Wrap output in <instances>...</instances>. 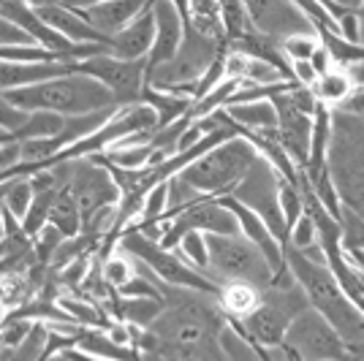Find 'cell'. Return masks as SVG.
<instances>
[{"instance_id":"6da1fadb","label":"cell","mask_w":364,"mask_h":361,"mask_svg":"<svg viewBox=\"0 0 364 361\" xmlns=\"http://www.w3.org/2000/svg\"><path fill=\"white\" fill-rule=\"evenodd\" d=\"M286 264L294 274V283L307 296V304L332 323L334 331L346 340V345L364 340V316L350 304L323 261H313L299 250L286 247Z\"/></svg>"},{"instance_id":"7a4b0ae2","label":"cell","mask_w":364,"mask_h":361,"mask_svg":"<svg viewBox=\"0 0 364 361\" xmlns=\"http://www.w3.org/2000/svg\"><path fill=\"white\" fill-rule=\"evenodd\" d=\"M158 288H161L166 307L147 329L152 337H158L161 343H174V345L218 343V334L226 323V316L220 313L218 299L196 293V291L161 286V283Z\"/></svg>"},{"instance_id":"3957f363","label":"cell","mask_w":364,"mask_h":361,"mask_svg":"<svg viewBox=\"0 0 364 361\" xmlns=\"http://www.w3.org/2000/svg\"><path fill=\"white\" fill-rule=\"evenodd\" d=\"M9 104H14L22 112H52L60 117H82V114H92V112H104L109 106H114L109 90L85 74H71L58 76L41 82L36 87H25L6 95Z\"/></svg>"},{"instance_id":"277c9868","label":"cell","mask_w":364,"mask_h":361,"mask_svg":"<svg viewBox=\"0 0 364 361\" xmlns=\"http://www.w3.org/2000/svg\"><path fill=\"white\" fill-rule=\"evenodd\" d=\"M256 147L245 136H231L228 141L218 144L191 166H185L177 177L204 198H223L242 182L247 168L256 163Z\"/></svg>"},{"instance_id":"5b68a950","label":"cell","mask_w":364,"mask_h":361,"mask_svg":"<svg viewBox=\"0 0 364 361\" xmlns=\"http://www.w3.org/2000/svg\"><path fill=\"white\" fill-rule=\"evenodd\" d=\"M117 250H122L128 258L139 261V264L150 271L161 286L182 288V291H196V293L213 296V299L220 296V288L223 286L215 283L210 274L193 269L191 264L182 261L177 250H164L158 242L144 239V237H141L139 231H134V228H128V231L120 237Z\"/></svg>"},{"instance_id":"8992f818","label":"cell","mask_w":364,"mask_h":361,"mask_svg":"<svg viewBox=\"0 0 364 361\" xmlns=\"http://www.w3.org/2000/svg\"><path fill=\"white\" fill-rule=\"evenodd\" d=\"M310 304L307 296L302 293V288L294 286L291 288H264L261 291V304L245 320H237L242 331L247 334V340L258 347H280L286 334H289L291 320L304 313Z\"/></svg>"},{"instance_id":"52a82bcc","label":"cell","mask_w":364,"mask_h":361,"mask_svg":"<svg viewBox=\"0 0 364 361\" xmlns=\"http://www.w3.org/2000/svg\"><path fill=\"white\" fill-rule=\"evenodd\" d=\"M210 253V277L220 286L245 283L253 288L272 286V269L264 256L245 237H215L204 234Z\"/></svg>"},{"instance_id":"ba28073f","label":"cell","mask_w":364,"mask_h":361,"mask_svg":"<svg viewBox=\"0 0 364 361\" xmlns=\"http://www.w3.org/2000/svg\"><path fill=\"white\" fill-rule=\"evenodd\" d=\"M277 182L280 174L274 171L272 166L267 163L261 155L256 158V163L247 168V174L242 177V182L228 193L237 204H242L245 210H250L253 215H258L264 220V226L272 231V237L283 250L289 247V223L280 212V201H277Z\"/></svg>"},{"instance_id":"9c48e42d","label":"cell","mask_w":364,"mask_h":361,"mask_svg":"<svg viewBox=\"0 0 364 361\" xmlns=\"http://www.w3.org/2000/svg\"><path fill=\"white\" fill-rule=\"evenodd\" d=\"M280 347L296 361H353L346 340L313 307H307L291 320L289 334Z\"/></svg>"},{"instance_id":"30bf717a","label":"cell","mask_w":364,"mask_h":361,"mask_svg":"<svg viewBox=\"0 0 364 361\" xmlns=\"http://www.w3.org/2000/svg\"><path fill=\"white\" fill-rule=\"evenodd\" d=\"M74 71L101 82L114 106L141 104V95L147 90V63H125L112 55H95L90 60L74 63Z\"/></svg>"},{"instance_id":"8fae6325","label":"cell","mask_w":364,"mask_h":361,"mask_svg":"<svg viewBox=\"0 0 364 361\" xmlns=\"http://www.w3.org/2000/svg\"><path fill=\"white\" fill-rule=\"evenodd\" d=\"M215 234V237H240V223L234 217V212L228 210L220 198H210L201 201L196 207H191L182 215L168 217L166 237L158 242L164 250H177L185 234Z\"/></svg>"},{"instance_id":"7c38bea8","label":"cell","mask_w":364,"mask_h":361,"mask_svg":"<svg viewBox=\"0 0 364 361\" xmlns=\"http://www.w3.org/2000/svg\"><path fill=\"white\" fill-rule=\"evenodd\" d=\"M71 163H74V171H71L68 193L74 196L82 217L92 215L95 210L120 204V188L114 185L107 166L98 161V155L79 158V161H71Z\"/></svg>"},{"instance_id":"4fadbf2b","label":"cell","mask_w":364,"mask_h":361,"mask_svg":"<svg viewBox=\"0 0 364 361\" xmlns=\"http://www.w3.org/2000/svg\"><path fill=\"white\" fill-rule=\"evenodd\" d=\"M245 6H247V16H250L253 33L264 36V38H272L277 44L291 38V36H318L296 3H283V0H247Z\"/></svg>"},{"instance_id":"5bb4252c","label":"cell","mask_w":364,"mask_h":361,"mask_svg":"<svg viewBox=\"0 0 364 361\" xmlns=\"http://www.w3.org/2000/svg\"><path fill=\"white\" fill-rule=\"evenodd\" d=\"M294 90V87H291ZM272 106L277 112V141L291 158V163L296 166L299 171H304L307 158H310V141H313V117L299 112L296 106L291 104L289 92L272 98Z\"/></svg>"},{"instance_id":"9a60e30c","label":"cell","mask_w":364,"mask_h":361,"mask_svg":"<svg viewBox=\"0 0 364 361\" xmlns=\"http://www.w3.org/2000/svg\"><path fill=\"white\" fill-rule=\"evenodd\" d=\"M63 3L68 9L79 11L92 31L98 33L101 38H107V41H112L117 33L125 31L150 6L144 0H104V3H95V0H76V3L63 0Z\"/></svg>"},{"instance_id":"2e32d148","label":"cell","mask_w":364,"mask_h":361,"mask_svg":"<svg viewBox=\"0 0 364 361\" xmlns=\"http://www.w3.org/2000/svg\"><path fill=\"white\" fill-rule=\"evenodd\" d=\"M152 16H155V44L147 58V71L171 60L180 52L182 36H185V22H182L177 3H171V0L152 3Z\"/></svg>"},{"instance_id":"e0dca14e","label":"cell","mask_w":364,"mask_h":361,"mask_svg":"<svg viewBox=\"0 0 364 361\" xmlns=\"http://www.w3.org/2000/svg\"><path fill=\"white\" fill-rule=\"evenodd\" d=\"M31 9L36 11V16L44 22L46 28L63 36L71 44H109L107 38H101L98 33L92 31L90 25L85 22V16L68 9L63 0H52V3H31Z\"/></svg>"},{"instance_id":"ac0fdd59","label":"cell","mask_w":364,"mask_h":361,"mask_svg":"<svg viewBox=\"0 0 364 361\" xmlns=\"http://www.w3.org/2000/svg\"><path fill=\"white\" fill-rule=\"evenodd\" d=\"M152 44H155V16H152V3H150L147 11H141L125 31L117 33L109 41L107 55L125 63H147Z\"/></svg>"},{"instance_id":"d6986e66","label":"cell","mask_w":364,"mask_h":361,"mask_svg":"<svg viewBox=\"0 0 364 361\" xmlns=\"http://www.w3.org/2000/svg\"><path fill=\"white\" fill-rule=\"evenodd\" d=\"M74 71V63H41V65H19V63L0 60V95L36 87L41 82L58 79Z\"/></svg>"},{"instance_id":"ffe728a7","label":"cell","mask_w":364,"mask_h":361,"mask_svg":"<svg viewBox=\"0 0 364 361\" xmlns=\"http://www.w3.org/2000/svg\"><path fill=\"white\" fill-rule=\"evenodd\" d=\"M180 6L182 22L193 33L210 38L215 44H226V31L220 22V3H207V0H196V3H177Z\"/></svg>"},{"instance_id":"44dd1931","label":"cell","mask_w":364,"mask_h":361,"mask_svg":"<svg viewBox=\"0 0 364 361\" xmlns=\"http://www.w3.org/2000/svg\"><path fill=\"white\" fill-rule=\"evenodd\" d=\"M231 125L240 128V134H264V131H277V112L272 101H256V104L226 106L220 109Z\"/></svg>"},{"instance_id":"7402d4cb","label":"cell","mask_w":364,"mask_h":361,"mask_svg":"<svg viewBox=\"0 0 364 361\" xmlns=\"http://www.w3.org/2000/svg\"><path fill=\"white\" fill-rule=\"evenodd\" d=\"M74 350L92 356L98 361H139V350L134 347H120L117 343L109 340L107 331L101 329H82V334L76 337Z\"/></svg>"},{"instance_id":"603a6c76","label":"cell","mask_w":364,"mask_h":361,"mask_svg":"<svg viewBox=\"0 0 364 361\" xmlns=\"http://www.w3.org/2000/svg\"><path fill=\"white\" fill-rule=\"evenodd\" d=\"M58 307L74 320L76 326H82V329L107 331V326L112 323L101 304H95V301H90V299H82V296L68 293V291H60V293H58Z\"/></svg>"},{"instance_id":"cb8c5ba5","label":"cell","mask_w":364,"mask_h":361,"mask_svg":"<svg viewBox=\"0 0 364 361\" xmlns=\"http://www.w3.org/2000/svg\"><path fill=\"white\" fill-rule=\"evenodd\" d=\"M261 304V288L245 286V283H228L220 288L218 307L231 320H245Z\"/></svg>"},{"instance_id":"d4e9b609","label":"cell","mask_w":364,"mask_h":361,"mask_svg":"<svg viewBox=\"0 0 364 361\" xmlns=\"http://www.w3.org/2000/svg\"><path fill=\"white\" fill-rule=\"evenodd\" d=\"M49 226L58 228L65 239H74L82 234V212L68 190H63L60 196L55 198V204L49 210Z\"/></svg>"},{"instance_id":"484cf974","label":"cell","mask_w":364,"mask_h":361,"mask_svg":"<svg viewBox=\"0 0 364 361\" xmlns=\"http://www.w3.org/2000/svg\"><path fill=\"white\" fill-rule=\"evenodd\" d=\"M356 90L353 87V82L348 79V74L343 71V68H334L332 74H326V76H321L318 79V85L313 87V92H316V98H318V104L321 106H343L346 101L350 98V92Z\"/></svg>"},{"instance_id":"4316f807","label":"cell","mask_w":364,"mask_h":361,"mask_svg":"<svg viewBox=\"0 0 364 361\" xmlns=\"http://www.w3.org/2000/svg\"><path fill=\"white\" fill-rule=\"evenodd\" d=\"M65 117L52 112H31L25 125L14 134V141H31V139H55L63 131Z\"/></svg>"},{"instance_id":"83f0119b","label":"cell","mask_w":364,"mask_h":361,"mask_svg":"<svg viewBox=\"0 0 364 361\" xmlns=\"http://www.w3.org/2000/svg\"><path fill=\"white\" fill-rule=\"evenodd\" d=\"M101 274H104V283L109 286V291L120 293L134 277V261L122 250H114L109 258H101Z\"/></svg>"},{"instance_id":"f1b7e54d","label":"cell","mask_w":364,"mask_h":361,"mask_svg":"<svg viewBox=\"0 0 364 361\" xmlns=\"http://www.w3.org/2000/svg\"><path fill=\"white\" fill-rule=\"evenodd\" d=\"M166 210H168V182H161V185H155L150 193L144 196V204H141L136 223L128 228L161 223V220H166Z\"/></svg>"},{"instance_id":"f546056e","label":"cell","mask_w":364,"mask_h":361,"mask_svg":"<svg viewBox=\"0 0 364 361\" xmlns=\"http://www.w3.org/2000/svg\"><path fill=\"white\" fill-rule=\"evenodd\" d=\"M31 204H33V185H31V177H25V180H16L6 188V196H3L0 207L22 223L28 217V212H31Z\"/></svg>"},{"instance_id":"4dcf8cb0","label":"cell","mask_w":364,"mask_h":361,"mask_svg":"<svg viewBox=\"0 0 364 361\" xmlns=\"http://www.w3.org/2000/svg\"><path fill=\"white\" fill-rule=\"evenodd\" d=\"M0 60L3 63H19V65H41V63H60L58 55L38 44H16V46H0Z\"/></svg>"},{"instance_id":"1f68e13d","label":"cell","mask_w":364,"mask_h":361,"mask_svg":"<svg viewBox=\"0 0 364 361\" xmlns=\"http://www.w3.org/2000/svg\"><path fill=\"white\" fill-rule=\"evenodd\" d=\"M220 22H223V31H226V44L253 31L245 3H220Z\"/></svg>"},{"instance_id":"d6a6232c","label":"cell","mask_w":364,"mask_h":361,"mask_svg":"<svg viewBox=\"0 0 364 361\" xmlns=\"http://www.w3.org/2000/svg\"><path fill=\"white\" fill-rule=\"evenodd\" d=\"M177 253H180L182 261L191 264L193 269L210 274V253H207V239H204V234H196V231L185 234L182 242L177 244Z\"/></svg>"},{"instance_id":"836d02e7","label":"cell","mask_w":364,"mask_h":361,"mask_svg":"<svg viewBox=\"0 0 364 361\" xmlns=\"http://www.w3.org/2000/svg\"><path fill=\"white\" fill-rule=\"evenodd\" d=\"M277 201H280V212H283V217H286L291 231V226L304 215V196L299 182H289V180L277 182Z\"/></svg>"},{"instance_id":"e575fe53","label":"cell","mask_w":364,"mask_h":361,"mask_svg":"<svg viewBox=\"0 0 364 361\" xmlns=\"http://www.w3.org/2000/svg\"><path fill=\"white\" fill-rule=\"evenodd\" d=\"M289 247L299 250V253H307V250L318 247V226H316V220H313V215H310V212H304L302 217L291 226Z\"/></svg>"},{"instance_id":"d590c367","label":"cell","mask_w":364,"mask_h":361,"mask_svg":"<svg viewBox=\"0 0 364 361\" xmlns=\"http://www.w3.org/2000/svg\"><path fill=\"white\" fill-rule=\"evenodd\" d=\"M340 231H343V250H364V217L356 215L350 207H343L340 217Z\"/></svg>"},{"instance_id":"8d00e7d4","label":"cell","mask_w":364,"mask_h":361,"mask_svg":"<svg viewBox=\"0 0 364 361\" xmlns=\"http://www.w3.org/2000/svg\"><path fill=\"white\" fill-rule=\"evenodd\" d=\"M63 237L58 228L46 226L41 228L36 237H33V253H36V261L41 264V266H49L52 264V258H55V253H58V247L63 244Z\"/></svg>"},{"instance_id":"74e56055","label":"cell","mask_w":364,"mask_h":361,"mask_svg":"<svg viewBox=\"0 0 364 361\" xmlns=\"http://www.w3.org/2000/svg\"><path fill=\"white\" fill-rule=\"evenodd\" d=\"M318 36H291L286 41H280V49L289 63H310L313 52L318 49Z\"/></svg>"},{"instance_id":"f35d334b","label":"cell","mask_w":364,"mask_h":361,"mask_svg":"<svg viewBox=\"0 0 364 361\" xmlns=\"http://www.w3.org/2000/svg\"><path fill=\"white\" fill-rule=\"evenodd\" d=\"M28 120V112H22V109H16L14 104H9V98L6 95H0V131H6V134L14 136L22 125Z\"/></svg>"},{"instance_id":"ab89813d","label":"cell","mask_w":364,"mask_h":361,"mask_svg":"<svg viewBox=\"0 0 364 361\" xmlns=\"http://www.w3.org/2000/svg\"><path fill=\"white\" fill-rule=\"evenodd\" d=\"M16 44H33V41L16 25H11L9 19L0 16V46H16Z\"/></svg>"},{"instance_id":"60d3db41","label":"cell","mask_w":364,"mask_h":361,"mask_svg":"<svg viewBox=\"0 0 364 361\" xmlns=\"http://www.w3.org/2000/svg\"><path fill=\"white\" fill-rule=\"evenodd\" d=\"M310 65H313V71L318 74V79H321V76H326V74H332L334 68H337V63H334L332 52H329V49H326L323 44H318V49L313 52V58H310Z\"/></svg>"},{"instance_id":"b9f144b4","label":"cell","mask_w":364,"mask_h":361,"mask_svg":"<svg viewBox=\"0 0 364 361\" xmlns=\"http://www.w3.org/2000/svg\"><path fill=\"white\" fill-rule=\"evenodd\" d=\"M337 109L343 114H348V117H364V90H353L348 101L343 106H337Z\"/></svg>"},{"instance_id":"7bdbcfd3","label":"cell","mask_w":364,"mask_h":361,"mask_svg":"<svg viewBox=\"0 0 364 361\" xmlns=\"http://www.w3.org/2000/svg\"><path fill=\"white\" fill-rule=\"evenodd\" d=\"M350 261V266L359 271V274H364V250H350V253H346Z\"/></svg>"},{"instance_id":"ee69618b","label":"cell","mask_w":364,"mask_h":361,"mask_svg":"<svg viewBox=\"0 0 364 361\" xmlns=\"http://www.w3.org/2000/svg\"><path fill=\"white\" fill-rule=\"evenodd\" d=\"M356 19H359V44L364 46V3H359L356 9Z\"/></svg>"},{"instance_id":"f6af8a7d","label":"cell","mask_w":364,"mask_h":361,"mask_svg":"<svg viewBox=\"0 0 364 361\" xmlns=\"http://www.w3.org/2000/svg\"><path fill=\"white\" fill-rule=\"evenodd\" d=\"M6 239V223H3V212H0V244Z\"/></svg>"},{"instance_id":"bcb514c9","label":"cell","mask_w":364,"mask_h":361,"mask_svg":"<svg viewBox=\"0 0 364 361\" xmlns=\"http://www.w3.org/2000/svg\"><path fill=\"white\" fill-rule=\"evenodd\" d=\"M6 316H9V313H6V307H3V304H0V323H3V320H6Z\"/></svg>"},{"instance_id":"7dc6e473","label":"cell","mask_w":364,"mask_h":361,"mask_svg":"<svg viewBox=\"0 0 364 361\" xmlns=\"http://www.w3.org/2000/svg\"><path fill=\"white\" fill-rule=\"evenodd\" d=\"M0 136H11V134H6V131H0Z\"/></svg>"},{"instance_id":"c3c4849f","label":"cell","mask_w":364,"mask_h":361,"mask_svg":"<svg viewBox=\"0 0 364 361\" xmlns=\"http://www.w3.org/2000/svg\"><path fill=\"white\" fill-rule=\"evenodd\" d=\"M65 361H68V359H65Z\"/></svg>"}]
</instances>
